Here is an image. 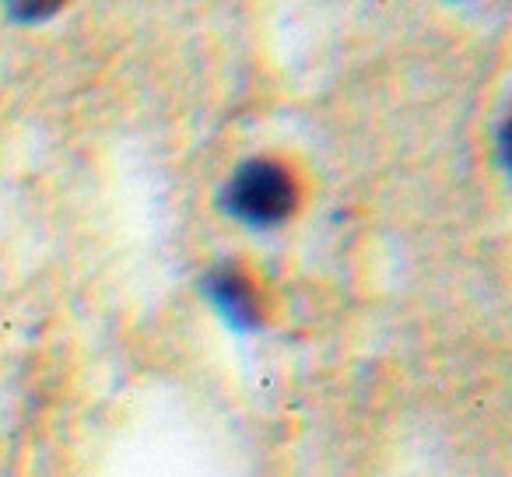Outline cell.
Instances as JSON below:
<instances>
[{
    "label": "cell",
    "mask_w": 512,
    "mask_h": 477,
    "mask_svg": "<svg viewBox=\"0 0 512 477\" xmlns=\"http://www.w3.org/2000/svg\"><path fill=\"white\" fill-rule=\"evenodd\" d=\"M4 4H8L11 15L22 18V22H43V18H50L64 0H4Z\"/></svg>",
    "instance_id": "cell-3"
},
{
    "label": "cell",
    "mask_w": 512,
    "mask_h": 477,
    "mask_svg": "<svg viewBox=\"0 0 512 477\" xmlns=\"http://www.w3.org/2000/svg\"><path fill=\"white\" fill-rule=\"evenodd\" d=\"M221 207L249 228H274L299 207V179L274 158H253L232 172L221 190Z\"/></svg>",
    "instance_id": "cell-1"
},
{
    "label": "cell",
    "mask_w": 512,
    "mask_h": 477,
    "mask_svg": "<svg viewBox=\"0 0 512 477\" xmlns=\"http://www.w3.org/2000/svg\"><path fill=\"white\" fill-rule=\"evenodd\" d=\"M204 295L218 316L235 330H256L267 323V295L260 281L239 264H214L204 274Z\"/></svg>",
    "instance_id": "cell-2"
}]
</instances>
